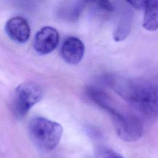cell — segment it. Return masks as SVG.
Listing matches in <instances>:
<instances>
[{
	"label": "cell",
	"mask_w": 158,
	"mask_h": 158,
	"mask_svg": "<svg viewBox=\"0 0 158 158\" xmlns=\"http://www.w3.org/2000/svg\"><path fill=\"white\" fill-rule=\"evenodd\" d=\"M102 80L117 95L141 114L158 117V85L143 79L107 74Z\"/></svg>",
	"instance_id": "cell-1"
},
{
	"label": "cell",
	"mask_w": 158,
	"mask_h": 158,
	"mask_svg": "<svg viewBox=\"0 0 158 158\" xmlns=\"http://www.w3.org/2000/svg\"><path fill=\"white\" fill-rule=\"evenodd\" d=\"M92 101L109 115L118 136L126 142L139 139L143 133V125L136 115L120 110L111 97L102 89L94 92Z\"/></svg>",
	"instance_id": "cell-2"
},
{
	"label": "cell",
	"mask_w": 158,
	"mask_h": 158,
	"mask_svg": "<svg viewBox=\"0 0 158 158\" xmlns=\"http://www.w3.org/2000/svg\"><path fill=\"white\" fill-rule=\"evenodd\" d=\"M28 131L32 141L40 148L49 151L59 143L62 136V126L43 117L32 118L28 124Z\"/></svg>",
	"instance_id": "cell-3"
},
{
	"label": "cell",
	"mask_w": 158,
	"mask_h": 158,
	"mask_svg": "<svg viewBox=\"0 0 158 158\" xmlns=\"http://www.w3.org/2000/svg\"><path fill=\"white\" fill-rule=\"evenodd\" d=\"M41 87L34 82H24L15 90L13 111L17 117H23L42 98Z\"/></svg>",
	"instance_id": "cell-4"
},
{
	"label": "cell",
	"mask_w": 158,
	"mask_h": 158,
	"mask_svg": "<svg viewBox=\"0 0 158 158\" xmlns=\"http://www.w3.org/2000/svg\"><path fill=\"white\" fill-rule=\"evenodd\" d=\"M59 42V34L57 30L49 26L41 28L35 35L33 39L35 51L41 55L52 52Z\"/></svg>",
	"instance_id": "cell-5"
},
{
	"label": "cell",
	"mask_w": 158,
	"mask_h": 158,
	"mask_svg": "<svg viewBox=\"0 0 158 158\" xmlns=\"http://www.w3.org/2000/svg\"><path fill=\"white\" fill-rule=\"evenodd\" d=\"M7 36L18 43H26L30 36V27L28 21L21 16H15L9 19L5 25Z\"/></svg>",
	"instance_id": "cell-6"
},
{
	"label": "cell",
	"mask_w": 158,
	"mask_h": 158,
	"mask_svg": "<svg viewBox=\"0 0 158 158\" xmlns=\"http://www.w3.org/2000/svg\"><path fill=\"white\" fill-rule=\"evenodd\" d=\"M85 51V45L79 38L69 36L64 41L61 46L60 55L65 62L77 64L81 60Z\"/></svg>",
	"instance_id": "cell-7"
},
{
	"label": "cell",
	"mask_w": 158,
	"mask_h": 158,
	"mask_svg": "<svg viewBox=\"0 0 158 158\" xmlns=\"http://www.w3.org/2000/svg\"><path fill=\"white\" fill-rule=\"evenodd\" d=\"M143 27L148 31L158 29V0H144Z\"/></svg>",
	"instance_id": "cell-8"
},
{
	"label": "cell",
	"mask_w": 158,
	"mask_h": 158,
	"mask_svg": "<svg viewBox=\"0 0 158 158\" xmlns=\"http://www.w3.org/2000/svg\"><path fill=\"white\" fill-rule=\"evenodd\" d=\"M130 27L131 21L129 16H123L118 23L117 28L114 32V40L118 41L124 40L129 34Z\"/></svg>",
	"instance_id": "cell-9"
},
{
	"label": "cell",
	"mask_w": 158,
	"mask_h": 158,
	"mask_svg": "<svg viewBox=\"0 0 158 158\" xmlns=\"http://www.w3.org/2000/svg\"><path fill=\"white\" fill-rule=\"evenodd\" d=\"M95 158H124L117 151L106 147L99 146L95 151Z\"/></svg>",
	"instance_id": "cell-10"
},
{
	"label": "cell",
	"mask_w": 158,
	"mask_h": 158,
	"mask_svg": "<svg viewBox=\"0 0 158 158\" xmlns=\"http://www.w3.org/2000/svg\"><path fill=\"white\" fill-rule=\"evenodd\" d=\"M88 5L93 6L100 10L106 12H112L114 7L109 0H85Z\"/></svg>",
	"instance_id": "cell-11"
},
{
	"label": "cell",
	"mask_w": 158,
	"mask_h": 158,
	"mask_svg": "<svg viewBox=\"0 0 158 158\" xmlns=\"http://www.w3.org/2000/svg\"><path fill=\"white\" fill-rule=\"evenodd\" d=\"M130 5L136 9H141L144 6V0H125Z\"/></svg>",
	"instance_id": "cell-12"
}]
</instances>
